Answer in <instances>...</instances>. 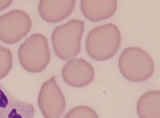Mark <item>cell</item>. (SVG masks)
<instances>
[{
  "label": "cell",
  "instance_id": "6da1fadb",
  "mask_svg": "<svg viewBox=\"0 0 160 118\" xmlns=\"http://www.w3.org/2000/svg\"><path fill=\"white\" fill-rule=\"evenodd\" d=\"M121 42L119 28L112 23L96 27L88 34L86 50L95 60L104 61L116 54Z\"/></svg>",
  "mask_w": 160,
  "mask_h": 118
},
{
  "label": "cell",
  "instance_id": "7a4b0ae2",
  "mask_svg": "<svg viewBox=\"0 0 160 118\" xmlns=\"http://www.w3.org/2000/svg\"><path fill=\"white\" fill-rule=\"evenodd\" d=\"M84 29L85 22L76 19L55 28L52 34V42L55 54L59 58L68 61L79 54Z\"/></svg>",
  "mask_w": 160,
  "mask_h": 118
},
{
  "label": "cell",
  "instance_id": "3957f363",
  "mask_svg": "<svg viewBox=\"0 0 160 118\" xmlns=\"http://www.w3.org/2000/svg\"><path fill=\"white\" fill-rule=\"evenodd\" d=\"M119 70L126 79L132 82H144L150 79L154 72L152 59L144 50L136 47L124 49L118 61Z\"/></svg>",
  "mask_w": 160,
  "mask_h": 118
},
{
  "label": "cell",
  "instance_id": "277c9868",
  "mask_svg": "<svg viewBox=\"0 0 160 118\" xmlns=\"http://www.w3.org/2000/svg\"><path fill=\"white\" fill-rule=\"evenodd\" d=\"M18 56L25 70L32 73L41 72L47 67L51 59L47 39L39 33L32 34L20 46Z\"/></svg>",
  "mask_w": 160,
  "mask_h": 118
},
{
  "label": "cell",
  "instance_id": "5b68a950",
  "mask_svg": "<svg viewBox=\"0 0 160 118\" xmlns=\"http://www.w3.org/2000/svg\"><path fill=\"white\" fill-rule=\"evenodd\" d=\"M31 19L21 10H14L0 16V40L8 44L17 43L29 33Z\"/></svg>",
  "mask_w": 160,
  "mask_h": 118
},
{
  "label": "cell",
  "instance_id": "8992f818",
  "mask_svg": "<svg viewBox=\"0 0 160 118\" xmlns=\"http://www.w3.org/2000/svg\"><path fill=\"white\" fill-rule=\"evenodd\" d=\"M38 103L45 118H62L64 116L66 108V100L55 76L43 83Z\"/></svg>",
  "mask_w": 160,
  "mask_h": 118
},
{
  "label": "cell",
  "instance_id": "52a82bcc",
  "mask_svg": "<svg viewBox=\"0 0 160 118\" xmlns=\"http://www.w3.org/2000/svg\"><path fill=\"white\" fill-rule=\"evenodd\" d=\"M62 79L71 87L82 88L90 84L95 77L94 68L83 59L69 61L62 70Z\"/></svg>",
  "mask_w": 160,
  "mask_h": 118
},
{
  "label": "cell",
  "instance_id": "ba28073f",
  "mask_svg": "<svg viewBox=\"0 0 160 118\" xmlns=\"http://www.w3.org/2000/svg\"><path fill=\"white\" fill-rule=\"evenodd\" d=\"M34 107L14 97L0 84V118H34Z\"/></svg>",
  "mask_w": 160,
  "mask_h": 118
},
{
  "label": "cell",
  "instance_id": "9c48e42d",
  "mask_svg": "<svg viewBox=\"0 0 160 118\" xmlns=\"http://www.w3.org/2000/svg\"><path fill=\"white\" fill-rule=\"evenodd\" d=\"M76 3L75 0H41L38 7L39 14L47 22L58 23L69 16Z\"/></svg>",
  "mask_w": 160,
  "mask_h": 118
},
{
  "label": "cell",
  "instance_id": "30bf717a",
  "mask_svg": "<svg viewBox=\"0 0 160 118\" xmlns=\"http://www.w3.org/2000/svg\"><path fill=\"white\" fill-rule=\"evenodd\" d=\"M116 0H82L81 10L83 15L92 22L101 21L111 17L116 11Z\"/></svg>",
  "mask_w": 160,
  "mask_h": 118
},
{
  "label": "cell",
  "instance_id": "8fae6325",
  "mask_svg": "<svg viewBox=\"0 0 160 118\" xmlns=\"http://www.w3.org/2000/svg\"><path fill=\"white\" fill-rule=\"evenodd\" d=\"M137 112L140 118H160V93L150 91L140 97L137 104Z\"/></svg>",
  "mask_w": 160,
  "mask_h": 118
},
{
  "label": "cell",
  "instance_id": "7c38bea8",
  "mask_svg": "<svg viewBox=\"0 0 160 118\" xmlns=\"http://www.w3.org/2000/svg\"><path fill=\"white\" fill-rule=\"evenodd\" d=\"M12 55L8 48L0 46V80L9 74L12 68Z\"/></svg>",
  "mask_w": 160,
  "mask_h": 118
},
{
  "label": "cell",
  "instance_id": "4fadbf2b",
  "mask_svg": "<svg viewBox=\"0 0 160 118\" xmlns=\"http://www.w3.org/2000/svg\"><path fill=\"white\" fill-rule=\"evenodd\" d=\"M64 118H99L92 108L86 106H79L72 109Z\"/></svg>",
  "mask_w": 160,
  "mask_h": 118
},
{
  "label": "cell",
  "instance_id": "5bb4252c",
  "mask_svg": "<svg viewBox=\"0 0 160 118\" xmlns=\"http://www.w3.org/2000/svg\"><path fill=\"white\" fill-rule=\"evenodd\" d=\"M12 2V1H0V11L8 8Z\"/></svg>",
  "mask_w": 160,
  "mask_h": 118
}]
</instances>
